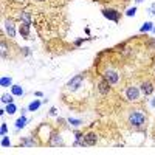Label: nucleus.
Segmentation results:
<instances>
[{
    "mask_svg": "<svg viewBox=\"0 0 155 155\" xmlns=\"http://www.w3.org/2000/svg\"><path fill=\"white\" fill-rule=\"evenodd\" d=\"M152 28H154V26H152V23H150V22H146V23L143 25L141 28H140V31H141V33H147V31H150Z\"/></svg>",
    "mask_w": 155,
    "mask_h": 155,
    "instance_id": "obj_17",
    "label": "nucleus"
},
{
    "mask_svg": "<svg viewBox=\"0 0 155 155\" xmlns=\"http://www.w3.org/2000/svg\"><path fill=\"white\" fill-rule=\"evenodd\" d=\"M150 104H152V107H155V99H152V103H150Z\"/></svg>",
    "mask_w": 155,
    "mask_h": 155,
    "instance_id": "obj_28",
    "label": "nucleus"
},
{
    "mask_svg": "<svg viewBox=\"0 0 155 155\" xmlns=\"http://www.w3.org/2000/svg\"><path fill=\"white\" fill-rule=\"evenodd\" d=\"M6 112H8L9 115H13V113L16 112V105H14L13 103H9L8 105H6Z\"/></svg>",
    "mask_w": 155,
    "mask_h": 155,
    "instance_id": "obj_20",
    "label": "nucleus"
},
{
    "mask_svg": "<svg viewBox=\"0 0 155 155\" xmlns=\"http://www.w3.org/2000/svg\"><path fill=\"white\" fill-rule=\"evenodd\" d=\"M11 90H13V95H16V96L23 95V89H22L20 85H13V87H11Z\"/></svg>",
    "mask_w": 155,
    "mask_h": 155,
    "instance_id": "obj_13",
    "label": "nucleus"
},
{
    "mask_svg": "<svg viewBox=\"0 0 155 155\" xmlns=\"http://www.w3.org/2000/svg\"><path fill=\"white\" fill-rule=\"evenodd\" d=\"M5 28H6V33L9 34V37H14L16 36V31H14V25L11 20H6L5 22Z\"/></svg>",
    "mask_w": 155,
    "mask_h": 155,
    "instance_id": "obj_9",
    "label": "nucleus"
},
{
    "mask_svg": "<svg viewBox=\"0 0 155 155\" xmlns=\"http://www.w3.org/2000/svg\"><path fill=\"white\" fill-rule=\"evenodd\" d=\"M82 79H84V76L82 74H76L71 81L67 84V89L70 90V92H74V90H78L79 87H81V82H82Z\"/></svg>",
    "mask_w": 155,
    "mask_h": 155,
    "instance_id": "obj_2",
    "label": "nucleus"
},
{
    "mask_svg": "<svg viewBox=\"0 0 155 155\" xmlns=\"http://www.w3.org/2000/svg\"><path fill=\"white\" fill-rule=\"evenodd\" d=\"M6 132H8V127H6V124H5V123H2V130H0V134L5 135Z\"/></svg>",
    "mask_w": 155,
    "mask_h": 155,
    "instance_id": "obj_24",
    "label": "nucleus"
},
{
    "mask_svg": "<svg viewBox=\"0 0 155 155\" xmlns=\"http://www.w3.org/2000/svg\"><path fill=\"white\" fill-rule=\"evenodd\" d=\"M19 31H20V34L23 37H28L30 36V25L28 23H22L20 28H19Z\"/></svg>",
    "mask_w": 155,
    "mask_h": 155,
    "instance_id": "obj_11",
    "label": "nucleus"
},
{
    "mask_svg": "<svg viewBox=\"0 0 155 155\" xmlns=\"http://www.w3.org/2000/svg\"><path fill=\"white\" fill-rule=\"evenodd\" d=\"M39 107H40V101H33V103L28 105V110H30V112H34V110H37Z\"/></svg>",
    "mask_w": 155,
    "mask_h": 155,
    "instance_id": "obj_15",
    "label": "nucleus"
},
{
    "mask_svg": "<svg viewBox=\"0 0 155 155\" xmlns=\"http://www.w3.org/2000/svg\"><path fill=\"white\" fill-rule=\"evenodd\" d=\"M150 14H154V16H155V5L152 6V8H150Z\"/></svg>",
    "mask_w": 155,
    "mask_h": 155,
    "instance_id": "obj_25",
    "label": "nucleus"
},
{
    "mask_svg": "<svg viewBox=\"0 0 155 155\" xmlns=\"http://www.w3.org/2000/svg\"><path fill=\"white\" fill-rule=\"evenodd\" d=\"M103 16L109 20H113V22H118L119 20V13H116L115 9H103Z\"/></svg>",
    "mask_w": 155,
    "mask_h": 155,
    "instance_id": "obj_6",
    "label": "nucleus"
},
{
    "mask_svg": "<svg viewBox=\"0 0 155 155\" xmlns=\"http://www.w3.org/2000/svg\"><path fill=\"white\" fill-rule=\"evenodd\" d=\"M154 31H155V26H154Z\"/></svg>",
    "mask_w": 155,
    "mask_h": 155,
    "instance_id": "obj_30",
    "label": "nucleus"
},
{
    "mask_svg": "<svg viewBox=\"0 0 155 155\" xmlns=\"http://www.w3.org/2000/svg\"><path fill=\"white\" fill-rule=\"evenodd\" d=\"M20 19L23 20V23H28L30 25V14L26 13V11H23V13L20 14Z\"/></svg>",
    "mask_w": 155,
    "mask_h": 155,
    "instance_id": "obj_19",
    "label": "nucleus"
},
{
    "mask_svg": "<svg viewBox=\"0 0 155 155\" xmlns=\"http://www.w3.org/2000/svg\"><path fill=\"white\" fill-rule=\"evenodd\" d=\"M96 140H98V137H96V134H87V135H84V140H81V143H79V146H95L96 144Z\"/></svg>",
    "mask_w": 155,
    "mask_h": 155,
    "instance_id": "obj_4",
    "label": "nucleus"
},
{
    "mask_svg": "<svg viewBox=\"0 0 155 155\" xmlns=\"http://www.w3.org/2000/svg\"><path fill=\"white\" fill-rule=\"evenodd\" d=\"M68 123L73 124V126H81V121H79V119H74V118H68Z\"/></svg>",
    "mask_w": 155,
    "mask_h": 155,
    "instance_id": "obj_21",
    "label": "nucleus"
},
{
    "mask_svg": "<svg viewBox=\"0 0 155 155\" xmlns=\"http://www.w3.org/2000/svg\"><path fill=\"white\" fill-rule=\"evenodd\" d=\"M103 78H104L110 85H112V84H116V82H118V79H119L118 73H116V71H113V70H105L104 74H103Z\"/></svg>",
    "mask_w": 155,
    "mask_h": 155,
    "instance_id": "obj_3",
    "label": "nucleus"
},
{
    "mask_svg": "<svg viewBox=\"0 0 155 155\" xmlns=\"http://www.w3.org/2000/svg\"><path fill=\"white\" fill-rule=\"evenodd\" d=\"M135 13H137V8H130V9H127V16L129 17H132V16H135Z\"/></svg>",
    "mask_w": 155,
    "mask_h": 155,
    "instance_id": "obj_23",
    "label": "nucleus"
},
{
    "mask_svg": "<svg viewBox=\"0 0 155 155\" xmlns=\"http://www.w3.org/2000/svg\"><path fill=\"white\" fill-rule=\"evenodd\" d=\"M11 84H13V79H11V78H5V76H3L2 79H0V85H2V87H8Z\"/></svg>",
    "mask_w": 155,
    "mask_h": 155,
    "instance_id": "obj_14",
    "label": "nucleus"
},
{
    "mask_svg": "<svg viewBox=\"0 0 155 155\" xmlns=\"http://www.w3.org/2000/svg\"><path fill=\"white\" fill-rule=\"evenodd\" d=\"M2 146H3V147H8V146H11V141L5 137V138L2 140Z\"/></svg>",
    "mask_w": 155,
    "mask_h": 155,
    "instance_id": "obj_22",
    "label": "nucleus"
},
{
    "mask_svg": "<svg viewBox=\"0 0 155 155\" xmlns=\"http://www.w3.org/2000/svg\"><path fill=\"white\" fill-rule=\"evenodd\" d=\"M126 96H127V99H129V101H137L140 98V90L137 89V87H127Z\"/></svg>",
    "mask_w": 155,
    "mask_h": 155,
    "instance_id": "obj_5",
    "label": "nucleus"
},
{
    "mask_svg": "<svg viewBox=\"0 0 155 155\" xmlns=\"http://www.w3.org/2000/svg\"><path fill=\"white\" fill-rule=\"evenodd\" d=\"M20 144L25 146V147H33V146L36 144V141H34V140H33L31 137H26V138H23V140L20 141Z\"/></svg>",
    "mask_w": 155,
    "mask_h": 155,
    "instance_id": "obj_10",
    "label": "nucleus"
},
{
    "mask_svg": "<svg viewBox=\"0 0 155 155\" xmlns=\"http://www.w3.org/2000/svg\"><path fill=\"white\" fill-rule=\"evenodd\" d=\"M141 90L144 95H150V93L154 92V85L150 84V82H143L141 84Z\"/></svg>",
    "mask_w": 155,
    "mask_h": 155,
    "instance_id": "obj_8",
    "label": "nucleus"
},
{
    "mask_svg": "<svg viewBox=\"0 0 155 155\" xmlns=\"http://www.w3.org/2000/svg\"><path fill=\"white\" fill-rule=\"evenodd\" d=\"M144 121H146L144 113H141V112H138V110L132 112L130 115H129V123L134 127H141L143 124H144Z\"/></svg>",
    "mask_w": 155,
    "mask_h": 155,
    "instance_id": "obj_1",
    "label": "nucleus"
},
{
    "mask_svg": "<svg viewBox=\"0 0 155 155\" xmlns=\"http://www.w3.org/2000/svg\"><path fill=\"white\" fill-rule=\"evenodd\" d=\"M50 144H51V146H62L64 141H62V138H60V135H53Z\"/></svg>",
    "mask_w": 155,
    "mask_h": 155,
    "instance_id": "obj_12",
    "label": "nucleus"
},
{
    "mask_svg": "<svg viewBox=\"0 0 155 155\" xmlns=\"http://www.w3.org/2000/svg\"><path fill=\"white\" fill-rule=\"evenodd\" d=\"M109 85H110V84H109L105 79H103V81L99 82V85H98V87H99V92L103 93V95H105V93L110 92V87H109Z\"/></svg>",
    "mask_w": 155,
    "mask_h": 155,
    "instance_id": "obj_7",
    "label": "nucleus"
},
{
    "mask_svg": "<svg viewBox=\"0 0 155 155\" xmlns=\"http://www.w3.org/2000/svg\"><path fill=\"white\" fill-rule=\"evenodd\" d=\"M25 123H26V118L25 116H20V118L16 121V127L17 129H22V127H25Z\"/></svg>",
    "mask_w": 155,
    "mask_h": 155,
    "instance_id": "obj_16",
    "label": "nucleus"
},
{
    "mask_svg": "<svg viewBox=\"0 0 155 155\" xmlns=\"http://www.w3.org/2000/svg\"><path fill=\"white\" fill-rule=\"evenodd\" d=\"M50 113H51V115H56V109H54V107H53V109H51V110H50Z\"/></svg>",
    "mask_w": 155,
    "mask_h": 155,
    "instance_id": "obj_27",
    "label": "nucleus"
},
{
    "mask_svg": "<svg viewBox=\"0 0 155 155\" xmlns=\"http://www.w3.org/2000/svg\"><path fill=\"white\" fill-rule=\"evenodd\" d=\"M143 2V0H137V3H141Z\"/></svg>",
    "mask_w": 155,
    "mask_h": 155,
    "instance_id": "obj_29",
    "label": "nucleus"
},
{
    "mask_svg": "<svg viewBox=\"0 0 155 155\" xmlns=\"http://www.w3.org/2000/svg\"><path fill=\"white\" fill-rule=\"evenodd\" d=\"M2 103H5V104H9V103H13V96L11 95H2Z\"/></svg>",
    "mask_w": 155,
    "mask_h": 155,
    "instance_id": "obj_18",
    "label": "nucleus"
},
{
    "mask_svg": "<svg viewBox=\"0 0 155 155\" xmlns=\"http://www.w3.org/2000/svg\"><path fill=\"white\" fill-rule=\"evenodd\" d=\"M82 42H84V39H79V40H76V45H81Z\"/></svg>",
    "mask_w": 155,
    "mask_h": 155,
    "instance_id": "obj_26",
    "label": "nucleus"
}]
</instances>
